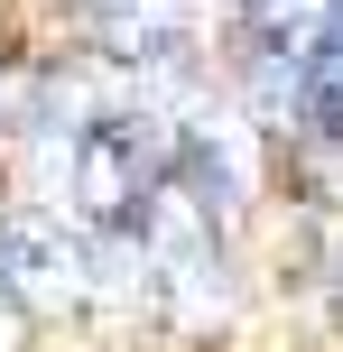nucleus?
Segmentation results:
<instances>
[{
  "label": "nucleus",
  "instance_id": "f257e3e1",
  "mask_svg": "<svg viewBox=\"0 0 343 352\" xmlns=\"http://www.w3.org/2000/svg\"><path fill=\"white\" fill-rule=\"evenodd\" d=\"M0 297L19 316H65L93 297V250L65 213L47 204H0Z\"/></svg>",
  "mask_w": 343,
  "mask_h": 352
},
{
  "label": "nucleus",
  "instance_id": "39448f33",
  "mask_svg": "<svg viewBox=\"0 0 343 352\" xmlns=\"http://www.w3.org/2000/svg\"><path fill=\"white\" fill-rule=\"evenodd\" d=\"M19 343H28V316H19V306L0 297V352H19Z\"/></svg>",
  "mask_w": 343,
  "mask_h": 352
},
{
  "label": "nucleus",
  "instance_id": "f03ea898",
  "mask_svg": "<svg viewBox=\"0 0 343 352\" xmlns=\"http://www.w3.org/2000/svg\"><path fill=\"white\" fill-rule=\"evenodd\" d=\"M111 65H167L195 37V0H84Z\"/></svg>",
  "mask_w": 343,
  "mask_h": 352
},
{
  "label": "nucleus",
  "instance_id": "7ed1b4c3",
  "mask_svg": "<svg viewBox=\"0 0 343 352\" xmlns=\"http://www.w3.org/2000/svg\"><path fill=\"white\" fill-rule=\"evenodd\" d=\"M241 28H251V56L307 65L316 37H325V0H241Z\"/></svg>",
  "mask_w": 343,
  "mask_h": 352
},
{
  "label": "nucleus",
  "instance_id": "20e7f679",
  "mask_svg": "<svg viewBox=\"0 0 343 352\" xmlns=\"http://www.w3.org/2000/svg\"><path fill=\"white\" fill-rule=\"evenodd\" d=\"M325 278H334V306H343V223H325Z\"/></svg>",
  "mask_w": 343,
  "mask_h": 352
}]
</instances>
